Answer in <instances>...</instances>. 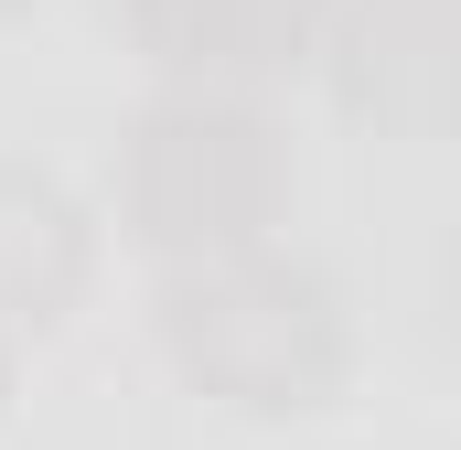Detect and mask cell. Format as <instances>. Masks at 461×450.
Wrapping results in <instances>:
<instances>
[{
    "label": "cell",
    "instance_id": "6da1fadb",
    "mask_svg": "<svg viewBox=\"0 0 461 450\" xmlns=\"http://www.w3.org/2000/svg\"><path fill=\"white\" fill-rule=\"evenodd\" d=\"M172 354L194 386H215L236 408H312L344 364V322H333V290L290 257H204L194 279H172L161 301Z\"/></svg>",
    "mask_w": 461,
    "mask_h": 450
},
{
    "label": "cell",
    "instance_id": "7a4b0ae2",
    "mask_svg": "<svg viewBox=\"0 0 461 450\" xmlns=\"http://www.w3.org/2000/svg\"><path fill=\"white\" fill-rule=\"evenodd\" d=\"M129 204L150 247H183V257H247V236L279 204V161H268V129L247 108L215 97H183L140 129V161H129Z\"/></svg>",
    "mask_w": 461,
    "mask_h": 450
},
{
    "label": "cell",
    "instance_id": "8992f818",
    "mask_svg": "<svg viewBox=\"0 0 461 450\" xmlns=\"http://www.w3.org/2000/svg\"><path fill=\"white\" fill-rule=\"evenodd\" d=\"M451 322H461V236H451Z\"/></svg>",
    "mask_w": 461,
    "mask_h": 450
},
{
    "label": "cell",
    "instance_id": "3957f363",
    "mask_svg": "<svg viewBox=\"0 0 461 450\" xmlns=\"http://www.w3.org/2000/svg\"><path fill=\"white\" fill-rule=\"evenodd\" d=\"M333 86L375 129L461 118V0H354L333 32Z\"/></svg>",
    "mask_w": 461,
    "mask_h": 450
},
{
    "label": "cell",
    "instance_id": "5b68a950",
    "mask_svg": "<svg viewBox=\"0 0 461 450\" xmlns=\"http://www.w3.org/2000/svg\"><path fill=\"white\" fill-rule=\"evenodd\" d=\"M65 290H76V215H65V194L0 172V311L54 322Z\"/></svg>",
    "mask_w": 461,
    "mask_h": 450
},
{
    "label": "cell",
    "instance_id": "277c9868",
    "mask_svg": "<svg viewBox=\"0 0 461 450\" xmlns=\"http://www.w3.org/2000/svg\"><path fill=\"white\" fill-rule=\"evenodd\" d=\"M140 11V43L172 65V76H279L301 65L322 0H129Z\"/></svg>",
    "mask_w": 461,
    "mask_h": 450
}]
</instances>
